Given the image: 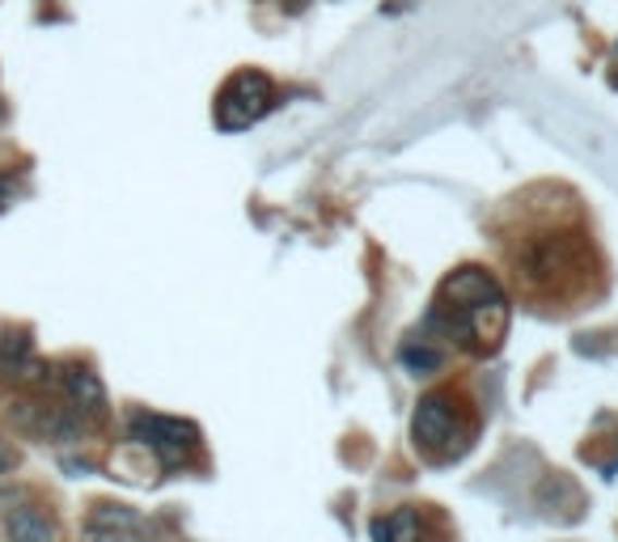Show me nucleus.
Listing matches in <instances>:
<instances>
[{"mask_svg": "<svg viewBox=\"0 0 618 542\" xmlns=\"http://www.w3.org/2000/svg\"><path fill=\"white\" fill-rule=\"evenodd\" d=\"M94 526L111 530V534H132V530H140V517L127 504H94Z\"/></svg>", "mask_w": 618, "mask_h": 542, "instance_id": "11", "label": "nucleus"}, {"mask_svg": "<svg viewBox=\"0 0 618 542\" xmlns=\"http://www.w3.org/2000/svg\"><path fill=\"white\" fill-rule=\"evenodd\" d=\"M441 360H445V356H441L436 348H428V340H420V348H416V344H407V348H403V365H407V369H420V373L441 369Z\"/></svg>", "mask_w": 618, "mask_h": 542, "instance_id": "12", "label": "nucleus"}, {"mask_svg": "<svg viewBox=\"0 0 618 542\" xmlns=\"http://www.w3.org/2000/svg\"><path fill=\"white\" fill-rule=\"evenodd\" d=\"M0 119H4V102H0Z\"/></svg>", "mask_w": 618, "mask_h": 542, "instance_id": "15", "label": "nucleus"}, {"mask_svg": "<svg viewBox=\"0 0 618 542\" xmlns=\"http://www.w3.org/2000/svg\"><path fill=\"white\" fill-rule=\"evenodd\" d=\"M13 195H17V183H13L9 174H0V212L13 204Z\"/></svg>", "mask_w": 618, "mask_h": 542, "instance_id": "14", "label": "nucleus"}, {"mask_svg": "<svg viewBox=\"0 0 618 542\" xmlns=\"http://www.w3.org/2000/svg\"><path fill=\"white\" fill-rule=\"evenodd\" d=\"M271 102H275L271 77L259 73V69H246V73H237L221 89V98H217V123L225 132H242V127H250V123H259V119L268 115Z\"/></svg>", "mask_w": 618, "mask_h": 542, "instance_id": "4", "label": "nucleus"}, {"mask_svg": "<svg viewBox=\"0 0 618 542\" xmlns=\"http://www.w3.org/2000/svg\"><path fill=\"white\" fill-rule=\"evenodd\" d=\"M17 466H22V454H17V445L0 436V479H4V475H13Z\"/></svg>", "mask_w": 618, "mask_h": 542, "instance_id": "13", "label": "nucleus"}, {"mask_svg": "<svg viewBox=\"0 0 618 542\" xmlns=\"http://www.w3.org/2000/svg\"><path fill=\"white\" fill-rule=\"evenodd\" d=\"M60 386H64L69 407L77 411L81 420H102V416H107V386H102V378H98L94 369L69 365V369L60 373Z\"/></svg>", "mask_w": 618, "mask_h": 542, "instance_id": "7", "label": "nucleus"}, {"mask_svg": "<svg viewBox=\"0 0 618 542\" xmlns=\"http://www.w3.org/2000/svg\"><path fill=\"white\" fill-rule=\"evenodd\" d=\"M373 542H420L424 539V526H420V513L416 508H394L386 517H373Z\"/></svg>", "mask_w": 618, "mask_h": 542, "instance_id": "9", "label": "nucleus"}, {"mask_svg": "<svg viewBox=\"0 0 618 542\" xmlns=\"http://www.w3.org/2000/svg\"><path fill=\"white\" fill-rule=\"evenodd\" d=\"M428 322L445 340H458L462 348L496 352L508 331V297L496 275H487L483 268H458L441 284Z\"/></svg>", "mask_w": 618, "mask_h": 542, "instance_id": "2", "label": "nucleus"}, {"mask_svg": "<svg viewBox=\"0 0 618 542\" xmlns=\"http://www.w3.org/2000/svg\"><path fill=\"white\" fill-rule=\"evenodd\" d=\"M411 436H416V445L424 449L428 458L449 463V458H458L466 445H470L474 424H470L466 403L454 390H428L424 398H420V407H416Z\"/></svg>", "mask_w": 618, "mask_h": 542, "instance_id": "3", "label": "nucleus"}, {"mask_svg": "<svg viewBox=\"0 0 618 542\" xmlns=\"http://www.w3.org/2000/svg\"><path fill=\"white\" fill-rule=\"evenodd\" d=\"M132 441H140L145 449H153L161 466H187L199 449V428L187 420H170V416H149L140 411L132 420Z\"/></svg>", "mask_w": 618, "mask_h": 542, "instance_id": "5", "label": "nucleus"}, {"mask_svg": "<svg viewBox=\"0 0 618 542\" xmlns=\"http://www.w3.org/2000/svg\"><path fill=\"white\" fill-rule=\"evenodd\" d=\"M13 424L39 441H77L81 416L64 403H42V398H17L13 403Z\"/></svg>", "mask_w": 618, "mask_h": 542, "instance_id": "6", "label": "nucleus"}, {"mask_svg": "<svg viewBox=\"0 0 618 542\" xmlns=\"http://www.w3.org/2000/svg\"><path fill=\"white\" fill-rule=\"evenodd\" d=\"M35 356V340H30V331H4L0 335V378H9L22 360H30Z\"/></svg>", "mask_w": 618, "mask_h": 542, "instance_id": "10", "label": "nucleus"}, {"mask_svg": "<svg viewBox=\"0 0 618 542\" xmlns=\"http://www.w3.org/2000/svg\"><path fill=\"white\" fill-rule=\"evenodd\" d=\"M589 259H593V246H589V233L577 217L555 221V225H551V217H542L508 246V263H512L517 284L542 301H564V297L580 293L589 284Z\"/></svg>", "mask_w": 618, "mask_h": 542, "instance_id": "1", "label": "nucleus"}, {"mask_svg": "<svg viewBox=\"0 0 618 542\" xmlns=\"http://www.w3.org/2000/svg\"><path fill=\"white\" fill-rule=\"evenodd\" d=\"M4 534H9V542H55V526H51V517L42 508L22 504V508H9Z\"/></svg>", "mask_w": 618, "mask_h": 542, "instance_id": "8", "label": "nucleus"}]
</instances>
